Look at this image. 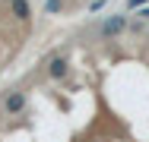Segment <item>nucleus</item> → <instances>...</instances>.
<instances>
[{
  "label": "nucleus",
  "instance_id": "f257e3e1",
  "mask_svg": "<svg viewBox=\"0 0 149 142\" xmlns=\"http://www.w3.org/2000/svg\"><path fill=\"white\" fill-rule=\"evenodd\" d=\"M26 108H29V95H26V92H19V88H13V92L6 95V101H3V111L10 114V117L22 114Z\"/></svg>",
  "mask_w": 149,
  "mask_h": 142
},
{
  "label": "nucleus",
  "instance_id": "f03ea898",
  "mask_svg": "<svg viewBox=\"0 0 149 142\" xmlns=\"http://www.w3.org/2000/svg\"><path fill=\"white\" fill-rule=\"evenodd\" d=\"M124 28H127V16H108V19L98 26V35H102V38H114Z\"/></svg>",
  "mask_w": 149,
  "mask_h": 142
},
{
  "label": "nucleus",
  "instance_id": "7ed1b4c3",
  "mask_svg": "<svg viewBox=\"0 0 149 142\" xmlns=\"http://www.w3.org/2000/svg\"><path fill=\"white\" fill-rule=\"evenodd\" d=\"M67 73H70L67 57H54V60L48 63V76H51V79H67Z\"/></svg>",
  "mask_w": 149,
  "mask_h": 142
},
{
  "label": "nucleus",
  "instance_id": "20e7f679",
  "mask_svg": "<svg viewBox=\"0 0 149 142\" xmlns=\"http://www.w3.org/2000/svg\"><path fill=\"white\" fill-rule=\"evenodd\" d=\"M10 16H16L19 22H26L32 16V6H29V0H10Z\"/></svg>",
  "mask_w": 149,
  "mask_h": 142
},
{
  "label": "nucleus",
  "instance_id": "39448f33",
  "mask_svg": "<svg viewBox=\"0 0 149 142\" xmlns=\"http://www.w3.org/2000/svg\"><path fill=\"white\" fill-rule=\"evenodd\" d=\"M60 10H63V0H45V13L48 16H57Z\"/></svg>",
  "mask_w": 149,
  "mask_h": 142
},
{
  "label": "nucleus",
  "instance_id": "423d86ee",
  "mask_svg": "<svg viewBox=\"0 0 149 142\" xmlns=\"http://www.w3.org/2000/svg\"><path fill=\"white\" fill-rule=\"evenodd\" d=\"M149 0H127V10H143Z\"/></svg>",
  "mask_w": 149,
  "mask_h": 142
},
{
  "label": "nucleus",
  "instance_id": "0eeeda50",
  "mask_svg": "<svg viewBox=\"0 0 149 142\" xmlns=\"http://www.w3.org/2000/svg\"><path fill=\"white\" fill-rule=\"evenodd\" d=\"M136 16H140V19L146 22V19H149V6H143V10H136Z\"/></svg>",
  "mask_w": 149,
  "mask_h": 142
}]
</instances>
